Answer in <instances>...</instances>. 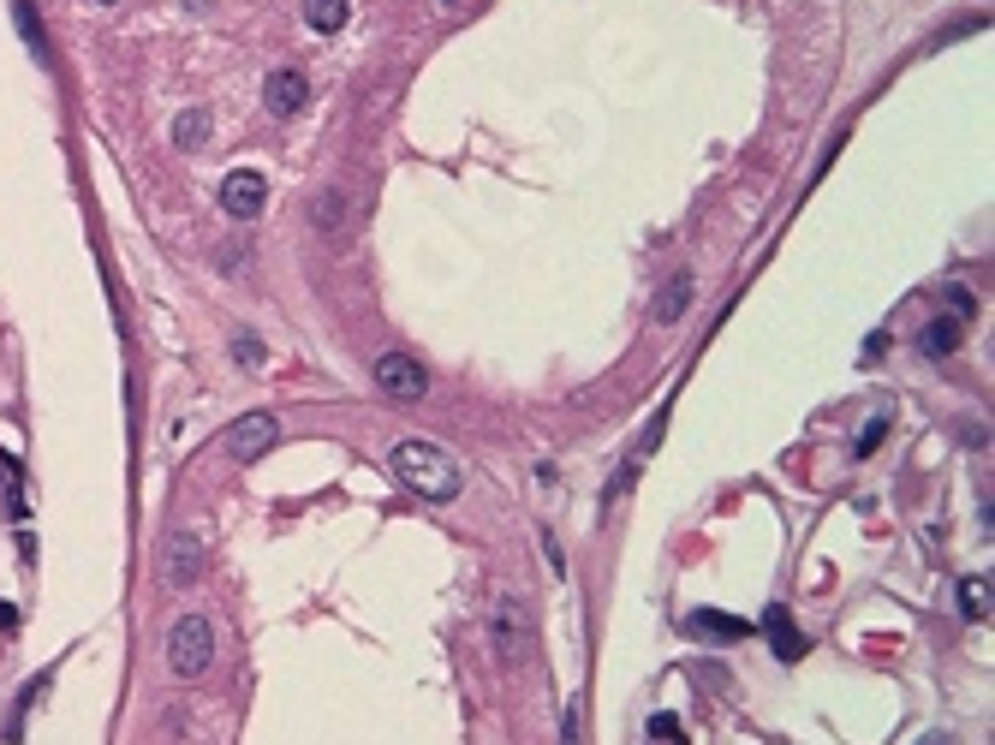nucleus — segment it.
I'll return each instance as SVG.
<instances>
[{
  "label": "nucleus",
  "mask_w": 995,
  "mask_h": 745,
  "mask_svg": "<svg viewBox=\"0 0 995 745\" xmlns=\"http://www.w3.org/2000/svg\"><path fill=\"white\" fill-rule=\"evenodd\" d=\"M311 221L323 227L328 239H340V197H335V192H323V197L311 204Z\"/></svg>",
  "instance_id": "17"
},
{
  "label": "nucleus",
  "mask_w": 995,
  "mask_h": 745,
  "mask_svg": "<svg viewBox=\"0 0 995 745\" xmlns=\"http://www.w3.org/2000/svg\"><path fill=\"white\" fill-rule=\"evenodd\" d=\"M560 745H584V734H579V704H567V710H560Z\"/></svg>",
  "instance_id": "19"
},
{
  "label": "nucleus",
  "mask_w": 995,
  "mask_h": 745,
  "mask_svg": "<svg viewBox=\"0 0 995 745\" xmlns=\"http://www.w3.org/2000/svg\"><path fill=\"white\" fill-rule=\"evenodd\" d=\"M0 477H19V465H12V460H0Z\"/></svg>",
  "instance_id": "24"
},
{
  "label": "nucleus",
  "mask_w": 995,
  "mask_h": 745,
  "mask_svg": "<svg viewBox=\"0 0 995 745\" xmlns=\"http://www.w3.org/2000/svg\"><path fill=\"white\" fill-rule=\"evenodd\" d=\"M924 745H948V740H924Z\"/></svg>",
  "instance_id": "25"
},
{
  "label": "nucleus",
  "mask_w": 995,
  "mask_h": 745,
  "mask_svg": "<svg viewBox=\"0 0 995 745\" xmlns=\"http://www.w3.org/2000/svg\"><path fill=\"white\" fill-rule=\"evenodd\" d=\"M233 358L245 364V370H257V364L269 358V352H263V340L251 334V328H239V334H233Z\"/></svg>",
  "instance_id": "18"
},
{
  "label": "nucleus",
  "mask_w": 995,
  "mask_h": 745,
  "mask_svg": "<svg viewBox=\"0 0 995 745\" xmlns=\"http://www.w3.org/2000/svg\"><path fill=\"white\" fill-rule=\"evenodd\" d=\"M685 633H692V638H751V621L721 614V609H697L692 621H685Z\"/></svg>",
  "instance_id": "10"
},
{
  "label": "nucleus",
  "mask_w": 995,
  "mask_h": 745,
  "mask_svg": "<svg viewBox=\"0 0 995 745\" xmlns=\"http://www.w3.org/2000/svg\"><path fill=\"white\" fill-rule=\"evenodd\" d=\"M12 24H19V36L31 42L36 66H48V36H43V19H36V7H31V0H12Z\"/></svg>",
  "instance_id": "14"
},
{
  "label": "nucleus",
  "mask_w": 995,
  "mask_h": 745,
  "mask_svg": "<svg viewBox=\"0 0 995 745\" xmlns=\"http://www.w3.org/2000/svg\"><path fill=\"white\" fill-rule=\"evenodd\" d=\"M275 441H280V418H275V412H245V418L227 429V453H233L239 465L263 460V453H269Z\"/></svg>",
  "instance_id": "5"
},
{
  "label": "nucleus",
  "mask_w": 995,
  "mask_h": 745,
  "mask_svg": "<svg viewBox=\"0 0 995 745\" xmlns=\"http://www.w3.org/2000/svg\"><path fill=\"white\" fill-rule=\"evenodd\" d=\"M161 573H168V585H197L203 578V542L191 532H173L161 542Z\"/></svg>",
  "instance_id": "7"
},
{
  "label": "nucleus",
  "mask_w": 995,
  "mask_h": 745,
  "mask_svg": "<svg viewBox=\"0 0 995 745\" xmlns=\"http://www.w3.org/2000/svg\"><path fill=\"white\" fill-rule=\"evenodd\" d=\"M263 204H269V180H263V173L239 168V173H227V180H221V209L233 215V221L263 215Z\"/></svg>",
  "instance_id": "6"
},
{
  "label": "nucleus",
  "mask_w": 995,
  "mask_h": 745,
  "mask_svg": "<svg viewBox=\"0 0 995 745\" xmlns=\"http://www.w3.org/2000/svg\"><path fill=\"white\" fill-rule=\"evenodd\" d=\"M347 19H352V0H304V24L323 36L347 30Z\"/></svg>",
  "instance_id": "12"
},
{
  "label": "nucleus",
  "mask_w": 995,
  "mask_h": 745,
  "mask_svg": "<svg viewBox=\"0 0 995 745\" xmlns=\"http://www.w3.org/2000/svg\"><path fill=\"white\" fill-rule=\"evenodd\" d=\"M650 734L668 740V745H685V734H680V722H674V716H656V722H650Z\"/></svg>",
  "instance_id": "20"
},
{
  "label": "nucleus",
  "mask_w": 995,
  "mask_h": 745,
  "mask_svg": "<svg viewBox=\"0 0 995 745\" xmlns=\"http://www.w3.org/2000/svg\"><path fill=\"white\" fill-rule=\"evenodd\" d=\"M685 305H692V274H668V281L656 286V298H650V322L674 328L685 317Z\"/></svg>",
  "instance_id": "9"
},
{
  "label": "nucleus",
  "mask_w": 995,
  "mask_h": 745,
  "mask_svg": "<svg viewBox=\"0 0 995 745\" xmlns=\"http://www.w3.org/2000/svg\"><path fill=\"white\" fill-rule=\"evenodd\" d=\"M376 388L388 400H405V406H412V400L429 394V370L412 358V352H381L376 358Z\"/></svg>",
  "instance_id": "4"
},
{
  "label": "nucleus",
  "mask_w": 995,
  "mask_h": 745,
  "mask_svg": "<svg viewBox=\"0 0 995 745\" xmlns=\"http://www.w3.org/2000/svg\"><path fill=\"white\" fill-rule=\"evenodd\" d=\"M304 96H311V78H304L299 66H280V72L263 78V108L280 113V120H292V113L304 108Z\"/></svg>",
  "instance_id": "8"
},
{
  "label": "nucleus",
  "mask_w": 995,
  "mask_h": 745,
  "mask_svg": "<svg viewBox=\"0 0 995 745\" xmlns=\"http://www.w3.org/2000/svg\"><path fill=\"white\" fill-rule=\"evenodd\" d=\"M990 602H995L990 597V578H978V573L960 578V614H966V621H990Z\"/></svg>",
  "instance_id": "16"
},
{
  "label": "nucleus",
  "mask_w": 995,
  "mask_h": 745,
  "mask_svg": "<svg viewBox=\"0 0 995 745\" xmlns=\"http://www.w3.org/2000/svg\"><path fill=\"white\" fill-rule=\"evenodd\" d=\"M948 310L960 322H972V293H966V286H948Z\"/></svg>",
  "instance_id": "21"
},
{
  "label": "nucleus",
  "mask_w": 995,
  "mask_h": 745,
  "mask_svg": "<svg viewBox=\"0 0 995 745\" xmlns=\"http://www.w3.org/2000/svg\"><path fill=\"white\" fill-rule=\"evenodd\" d=\"M883 429H888V418H871V424H864V436H859V453H876V441H883Z\"/></svg>",
  "instance_id": "22"
},
{
  "label": "nucleus",
  "mask_w": 995,
  "mask_h": 745,
  "mask_svg": "<svg viewBox=\"0 0 995 745\" xmlns=\"http://www.w3.org/2000/svg\"><path fill=\"white\" fill-rule=\"evenodd\" d=\"M173 144H180L185 156H197V149L209 144V113H203V108H185L180 120H173Z\"/></svg>",
  "instance_id": "15"
},
{
  "label": "nucleus",
  "mask_w": 995,
  "mask_h": 745,
  "mask_svg": "<svg viewBox=\"0 0 995 745\" xmlns=\"http://www.w3.org/2000/svg\"><path fill=\"white\" fill-rule=\"evenodd\" d=\"M96 7H113V0H96Z\"/></svg>",
  "instance_id": "27"
},
{
  "label": "nucleus",
  "mask_w": 995,
  "mask_h": 745,
  "mask_svg": "<svg viewBox=\"0 0 995 745\" xmlns=\"http://www.w3.org/2000/svg\"><path fill=\"white\" fill-rule=\"evenodd\" d=\"M441 7H459V0H441Z\"/></svg>",
  "instance_id": "26"
},
{
  "label": "nucleus",
  "mask_w": 995,
  "mask_h": 745,
  "mask_svg": "<svg viewBox=\"0 0 995 745\" xmlns=\"http://www.w3.org/2000/svg\"><path fill=\"white\" fill-rule=\"evenodd\" d=\"M388 472L400 477V484L412 489V496H424V501H453L459 489H465V472H459L453 453H448V448H436V441H417V436L393 441Z\"/></svg>",
  "instance_id": "1"
},
{
  "label": "nucleus",
  "mask_w": 995,
  "mask_h": 745,
  "mask_svg": "<svg viewBox=\"0 0 995 745\" xmlns=\"http://www.w3.org/2000/svg\"><path fill=\"white\" fill-rule=\"evenodd\" d=\"M489 638H495V656H501L507 668L513 662H525L531 656V644H537V633H531V609L519 597H507L501 609L489 614Z\"/></svg>",
  "instance_id": "3"
},
{
  "label": "nucleus",
  "mask_w": 995,
  "mask_h": 745,
  "mask_svg": "<svg viewBox=\"0 0 995 745\" xmlns=\"http://www.w3.org/2000/svg\"><path fill=\"white\" fill-rule=\"evenodd\" d=\"M960 328H966L960 317H936V322H930L924 334H918V346H924V358H948V352L960 346Z\"/></svg>",
  "instance_id": "13"
},
{
  "label": "nucleus",
  "mask_w": 995,
  "mask_h": 745,
  "mask_svg": "<svg viewBox=\"0 0 995 745\" xmlns=\"http://www.w3.org/2000/svg\"><path fill=\"white\" fill-rule=\"evenodd\" d=\"M12 626H19V609H12V602H0V633H12Z\"/></svg>",
  "instance_id": "23"
},
{
  "label": "nucleus",
  "mask_w": 995,
  "mask_h": 745,
  "mask_svg": "<svg viewBox=\"0 0 995 745\" xmlns=\"http://www.w3.org/2000/svg\"><path fill=\"white\" fill-rule=\"evenodd\" d=\"M209 662H215V626H209V614H180V621H173V633H168V668L180 680H203V674H209Z\"/></svg>",
  "instance_id": "2"
},
{
  "label": "nucleus",
  "mask_w": 995,
  "mask_h": 745,
  "mask_svg": "<svg viewBox=\"0 0 995 745\" xmlns=\"http://www.w3.org/2000/svg\"><path fill=\"white\" fill-rule=\"evenodd\" d=\"M763 633H769L781 662H799V656H805V638H799V626L787 621V609H763Z\"/></svg>",
  "instance_id": "11"
}]
</instances>
